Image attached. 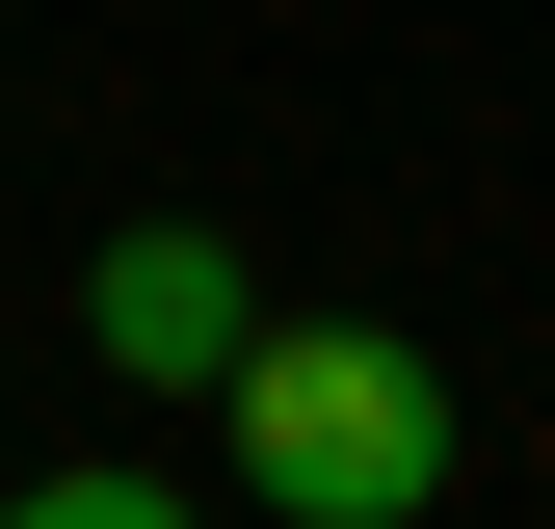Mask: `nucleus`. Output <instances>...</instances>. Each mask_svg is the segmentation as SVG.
<instances>
[{
	"label": "nucleus",
	"instance_id": "obj_1",
	"mask_svg": "<svg viewBox=\"0 0 555 529\" xmlns=\"http://www.w3.org/2000/svg\"><path fill=\"white\" fill-rule=\"evenodd\" d=\"M212 450H238L264 529H424L476 424H450V371L397 345V318H264V345L212 371Z\"/></svg>",
	"mask_w": 555,
	"mask_h": 529
},
{
	"label": "nucleus",
	"instance_id": "obj_2",
	"mask_svg": "<svg viewBox=\"0 0 555 529\" xmlns=\"http://www.w3.org/2000/svg\"><path fill=\"white\" fill-rule=\"evenodd\" d=\"M80 345H106L132 397H212V371L264 345V292H238V238H185V212H132V238L80 264Z\"/></svg>",
	"mask_w": 555,
	"mask_h": 529
},
{
	"label": "nucleus",
	"instance_id": "obj_3",
	"mask_svg": "<svg viewBox=\"0 0 555 529\" xmlns=\"http://www.w3.org/2000/svg\"><path fill=\"white\" fill-rule=\"evenodd\" d=\"M0 529H212V503H185V477H132V450H80V477H27Z\"/></svg>",
	"mask_w": 555,
	"mask_h": 529
}]
</instances>
